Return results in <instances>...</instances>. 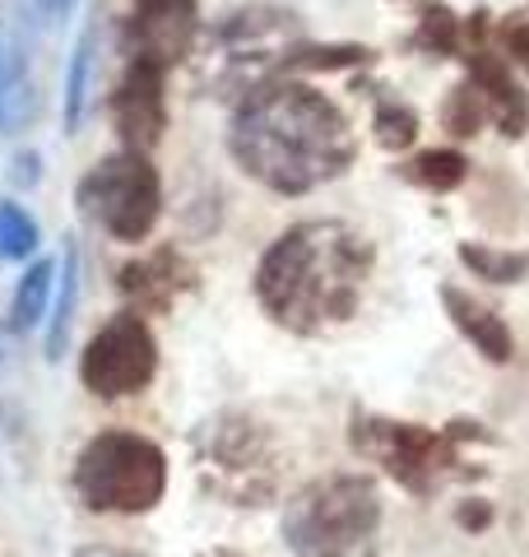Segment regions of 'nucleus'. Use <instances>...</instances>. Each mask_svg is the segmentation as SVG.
<instances>
[{
	"instance_id": "nucleus-26",
	"label": "nucleus",
	"mask_w": 529,
	"mask_h": 557,
	"mask_svg": "<svg viewBox=\"0 0 529 557\" xmlns=\"http://www.w3.org/2000/svg\"><path fill=\"white\" fill-rule=\"evenodd\" d=\"M455 520H460V530H488L492 525V507L488 502H465Z\"/></svg>"
},
{
	"instance_id": "nucleus-21",
	"label": "nucleus",
	"mask_w": 529,
	"mask_h": 557,
	"mask_svg": "<svg viewBox=\"0 0 529 557\" xmlns=\"http://www.w3.org/2000/svg\"><path fill=\"white\" fill-rule=\"evenodd\" d=\"M483 116H488V102H483L479 89H473V79H465L460 89H451V102H446V131H451L455 139L479 135Z\"/></svg>"
},
{
	"instance_id": "nucleus-13",
	"label": "nucleus",
	"mask_w": 529,
	"mask_h": 557,
	"mask_svg": "<svg viewBox=\"0 0 529 557\" xmlns=\"http://www.w3.org/2000/svg\"><path fill=\"white\" fill-rule=\"evenodd\" d=\"M190 284H196V270H190L176 251H153V256L121 270V293L149 311H168L176 302V293L190 288Z\"/></svg>"
},
{
	"instance_id": "nucleus-10",
	"label": "nucleus",
	"mask_w": 529,
	"mask_h": 557,
	"mask_svg": "<svg viewBox=\"0 0 529 557\" xmlns=\"http://www.w3.org/2000/svg\"><path fill=\"white\" fill-rule=\"evenodd\" d=\"M200 33L196 0H135L131 14V61H149L168 70L190 57Z\"/></svg>"
},
{
	"instance_id": "nucleus-29",
	"label": "nucleus",
	"mask_w": 529,
	"mask_h": 557,
	"mask_svg": "<svg viewBox=\"0 0 529 557\" xmlns=\"http://www.w3.org/2000/svg\"><path fill=\"white\" fill-rule=\"evenodd\" d=\"M75 557H135V553H112V548H88V553H75Z\"/></svg>"
},
{
	"instance_id": "nucleus-12",
	"label": "nucleus",
	"mask_w": 529,
	"mask_h": 557,
	"mask_svg": "<svg viewBox=\"0 0 529 557\" xmlns=\"http://www.w3.org/2000/svg\"><path fill=\"white\" fill-rule=\"evenodd\" d=\"M469 79L473 89L483 94L488 102V116L502 126V135H525V121H529V102H525V89L516 84V75H510V65L497 57V51H473L469 57Z\"/></svg>"
},
{
	"instance_id": "nucleus-18",
	"label": "nucleus",
	"mask_w": 529,
	"mask_h": 557,
	"mask_svg": "<svg viewBox=\"0 0 529 557\" xmlns=\"http://www.w3.org/2000/svg\"><path fill=\"white\" fill-rule=\"evenodd\" d=\"M460 260H465V270H473V278H488V284H520L529 274L525 251H492L483 242H465Z\"/></svg>"
},
{
	"instance_id": "nucleus-5",
	"label": "nucleus",
	"mask_w": 529,
	"mask_h": 557,
	"mask_svg": "<svg viewBox=\"0 0 529 557\" xmlns=\"http://www.w3.org/2000/svg\"><path fill=\"white\" fill-rule=\"evenodd\" d=\"M75 493L88 511L145 516L168 493V456L139 432H102L79 450Z\"/></svg>"
},
{
	"instance_id": "nucleus-25",
	"label": "nucleus",
	"mask_w": 529,
	"mask_h": 557,
	"mask_svg": "<svg viewBox=\"0 0 529 557\" xmlns=\"http://www.w3.org/2000/svg\"><path fill=\"white\" fill-rule=\"evenodd\" d=\"M497 33H502V42H506L510 57L529 70V20H506Z\"/></svg>"
},
{
	"instance_id": "nucleus-23",
	"label": "nucleus",
	"mask_w": 529,
	"mask_h": 557,
	"mask_svg": "<svg viewBox=\"0 0 529 557\" xmlns=\"http://www.w3.org/2000/svg\"><path fill=\"white\" fill-rule=\"evenodd\" d=\"M88 57H94V42H88V33H84L79 47H75V61H70V79H65V135H75V131H79V121H84Z\"/></svg>"
},
{
	"instance_id": "nucleus-9",
	"label": "nucleus",
	"mask_w": 529,
	"mask_h": 557,
	"mask_svg": "<svg viewBox=\"0 0 529 557\" xmlns=\"http://www.w3.org/2000/svg\"><path fill=\"white\" fill-rule=\"evenodd\" d=\"M153 372H158V344H153V330L135 311L112 317L88 339L79 358V381L98 399H121V395L145 391Z\"/></svg>"
},
{
	"instance_id": "nucleus-11",
	"label": "nucleus",
	"mask_w": 529,
	"mask_h": 557,
	"mask_svg": "<svg viewBox=\"0 0 529 557\" xmlns=\"http://www.w3.org/2000/svg\"><path fill=\"white\" fill-rule=\"evenodd\" d=\"M116 135L126 139V149L149 153L168 131V108H163V70L149 61H131L126 75L116 84L112 98Z\"/></svg>"
},
{
	"instance_id": "nucleus-17",
	"label": "nucleus",
	"mask_w": 529,
	"mask_h": 557,
	"mask_svg": "<svg viewBox=\"0 0 529 557\" xmlns=\"http://www.w3.org/2000/svg\"><path fill=\"white\" fill-rule=\"evenodd\" d=\"M51 278H57V265H51V260H33L28 265V274L20 278V288H14V307H10L14 330L38 325V317L47 311V298H51Z\"/></svg>"
},
{
	"instance_id": "nucleus-7",
	"label": "nucleus",
	"mask_w": 529,
	"mask_h": 557,
	"mask_svg": "<svg viewBox=\"0 0 529 557\" xmlns=\"http://www.w3.org/2000/svg\"><path fill=\"white\" fill-rule=\"evenodd\" d=\"M196 456L209 474V487L233 497L237 507H260L274 493V450L270 437L246 413H219L196 432Z\"/></svg>"
},
{
	"instance_id": "nucleus-3",
	"label": "nucleus",
	"mask_w": 529,
	"mask_h": 557,
	"mask_svg": "<svg viewBox=\"0 0 529 557\" xmlns=\"http://www.w3.org/2000/svg\"><path fill=\"white\" fill-rule=\"evenodd\" d=\"M381 497L362 474L307 483L284 511V539L297 557H377Z\"/></svg>"
},
{
	"instance_id": "nucleus-24",
	"label": "nucleus",
	"mask_w": 529,
	"mask_h": 557,
	"mask_svg": "<svg viewBox=\"0 0 529 557\" xmlns=\"http://www.w3.org/2000/svg\"><path fill=\"white\" fill-rule=\"evenodd\" d=\"M372 51L367 47H297L288 57V70H344V65H358L367 61Z\"/></svg>"
},
{
	"instance_id": "nucleus-27",
	"label": "nucleus",
	"mask_w": 529,
	"mask_h": 557,
	"mask_svg": "<svg viewBox=\"0 0 529 557\" xmlns=\"http://www.w3.org/2000/svg\"><path fill=\"white\" fill-rule=\"evenodd\" d=\"M33 5H38V14H42V20H51V24H61V20H65V14H70V10H75V5H79V0H33Z\"/></svg>"
},
{
	"instance_id": "nucleus-1",
	"label": "nucleus",
	"mask_w": 529,
	"mask_h": 557,
	"mask_svg": "<svg viewBox=\"0 0 529 557\" xmlns=\"http://www.w3.org/2000/svg\"><path fill=\"white\" fill-rule=\"evenodd\" d=\"M227 149L246 177H256L279 196H307V190L344 177L358 153L348 116L325 94L297 79L256 84L233 116Z\"/></svg>"
},
{
	"instance_id": "nucleus-6",
	"label": "nucleus",
	"mask_w": 529,
	"mask_h": 557,
	"mask_svg": "<svg viewBox=\"0 0 529 557\" xmlns=\"http://www.w3.org/2000/svg\"><path fill=\"white\" fill-rule=\"evenodd\" d=\"M79 209L116 242H145L163 209V182L145 153L121 149L79 182Z\"/></svg>"
},
{
	"instance_id": "nucleus-8",
	"label": "nucleus",
	"mask_w": 529,
	"mask_h": 557,
	"mask_svg": "<svg viewBox=\"0 0 529 557\" xmlns=\"http://www.w3.org/2000/svg\"><path fill=\"white\" fill-rule=\"evenodd\" d=\"M469 437H483L479 423H451L446 432H428L418 423H381V418H358V423H353V446H358L362 456L381 460L385 474L418 497L432 493L441 469L460 460L455 446Z\"/></svg>"
},
{
	"instance_id": "nucleus-20",
	"label": "nucleus",
	"mask_w": 529,
	"mask_h": 557,
	"mask_svg": "<svg viewBox=\"0 0 529 557\" xmlns=\"http://www.w3.org/2000/svg\"><path fill=\"white\" fill-rule=\"evenodd\" d=\"M372 131H377L381 149H409L418 139V112L409 108V102H399V98H377Z\"/></svg>"
},
{
	"instance_id": "nucleus-2",
	"label": "nucleus",
	"mask_w": 529,
	"mask_h": 557,
	"mask_svg": "<svg viewBox=\"0 0 529 557\" xmlns=\"http://www.w3.org/2000/svg\"><path fill=\"white\" fill-rule=\"evenodd\" d=\"M367 274H372L367 237L348 223L316 219L288 228L260 256L256 298L293 335H321L358 311Z\"/></svg>"
},
{
	"instance_id": "nucleus-4",
	"label": "nucleus",
	"mask_w": 529,
	"mask_h": 557,
	"mask_svg": "<svg viewBox=\"0 0 529 557\" xmlns=\"http://www.w3.org/2000/svg\"><path fill=\"white\" fill-rule=\"evenodd\" d=\"M303 47V20L279 5H246L209 33L200 51V79L219 98L251 94L279 65L288 70V57Z\"/></svg>"
},
{
	"instance_id": "nucleus-28",
	"label": "nucleus",
	"mask_w": 529,
	"mask_h": 557,
	"mask_svg": "<svg viewBox=\"0 0 529 557\" xmlns=\"http://www.w3.org/2000/svg\"><path fill=\"white\" fill-rule=\"evenodd\" d=\"M10 362H14V339L5 335V330H0V372H5Z\"/></svg>"
},
{
	"instance_id": "nucleus-14",
	"label": "nucleus",
	"mask_w": 529,
	"mask_h": 557,
	"mask_svg": "<svg viewBox=\"0 0 529 557\" xmlns=\"http://www.w3.org/2000/svg\"><path fill=\"white\" fill-rule=\"evenodd\" d=\"M441 302H446L451 321L460 325V335L479 348L488 362H510V348H516V339H510V330H506V321L497 317V311H488L483 302H473L469 293H460L455 284L441 288Z\"/></svg>"
},
{
	"instance_id": "nucleus-22",
	"label": "nucleus",
	"mask_w": 529,
	"mask_h": 557,
	"mask_svg": "<svg viewBox=\"0 0 529 557\" xmlns=\"http://www.w3.org/2000/svg\"><path fill=\"white\" fill-rule=\"evenodd\" d=\"M33 247H38V223L14 200H5L0 205V256L24 260V256H33Z\"/></svg>"
},
{
	"instance_id": "nucleus-19",
	"label": "nucleus",
	"mask_w": 529,
	"mask_h": 557,
	"mask_svg": "<svg viewBox=\"0 0 529 557\" xmlns=\"http://www.w3.org/2000/svg\"><path fill=\"white\" fill-rule=\"evenodd\" d=\"M75 298H79V251L70 247L65 251V265H61V298L57 311H51V330H47V358L57 362L70 344V325H75Z\"/></svg>"
},
{
	"instance_id": "nucleus-16",
	"label": "nucleus",
	"mask_w": 529,
	"mask_h": 557,
	"mask_svg": "<svg viewBox=\"0 0 529 557\" xmlns=\"http://www.w3.org/2000/svg\"><path fill=\"white\" fill-rule=\"evenodd\" d=\"M414 47L428 57H455L465 47V24L455 20L451 5H422V20L414 33Z\"/></svg>"
},
{
	"instance_id": "nucleus-15",
	"label": "nucleus",
	"mask_w": 529,
	"mask_h": 557,
	"mask_svg": "<svg viewBox=\"0 0 529 557\" xmlns=\"http://www.w3.org/2000/svg\"><path fill=\"white\" fill-rule=\"evenodd\" d=\"M404 177L418 182L422 190H436V196H446V190L465 186L469 159H465L460 149H428V153H418V159L404 168Z\"/></svg>"
}]
</instances>
